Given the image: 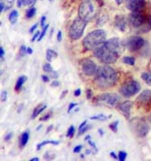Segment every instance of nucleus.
<instances>
[{
	"label": "nucleus",
	"instance_id": "nucleus-28",
	"mask_svg": "<svg viewBox=\"0 0 151 161\" xmlns=\"http://www.w3.org/2000/svg\"><path fill=\"white\" fill-rule=\"evenodd\" d=\"M42 31L40 32V37H38V39H37V41H40V40L43 38V36L45 35V32H47V28H49V25L47 24H45V26L44 27H42Z\"/></svg>",
	"mask_w": 151,
	"mask_h": 161
},
{
	"label": "nucleus",
	"instance_id": "nucleus-38",
	"mask_svg": "<svg viewBox=\"0 0 151 161\" xmlns=\"http://www.w3.org/2000/svg\"><path fill=\"white\" fill-rule=\"evenodd\" d=\"M11 137H12V133L11 132H9L7 135L5 136V137H4V141H6V142H8L9 140L11 139Z\"/></svg>",
	"mask_w": 151,
	"mask_h": 161
},
{
	"label": "nucleus",
	"instance_id": "nucleus-1",
	"mask_svg": "<svg viewBox=\"0 0 151 161\" xmlns=\"http://www.w3.org/2000/svg\"><path fill=\"white\" fill-rule=\"evenodd\" d=\"M118 81V74L110 65H101L98 67L95 75V84L99 89L106 90L116 85Z\"/></svg>",
	"mask_w": 151,
	"mask_h": 161
},
{
	"label": "nucleus",
	"instance_id": "nucleus-37",
	"mask_svg": "<svg viewBox=\"0 0 151 161\" xmlns=\"http://www.w3.org/2000/svg\"><path fill=\"white\" fill-rule=\"evenodd\" d=\"M88 142H89V144H90L91 146H92L94 148V151H95V152H98V149H97V147H96V144L94 143L92 140H88Z\"/></svg>",
	"mask_w": 151,
	"mask_h": 161
},
{
	"label": "nucleus",
	"instance_id": "nucleus-16",
	"mask_svg": "<svg viewBox=\"0 0 151 161\" xmlns=\"http://www.w3.org/2000/svg\"><path fill=\"white\" fill-rule=\"evenodd\" d=\"M115 23H116V26H117L121 31H124L125 30V28H126V20H125V18L123 16H121V15H118V16H116Z\"/></svg>",
	"mask_w": 151,
	"mask_h": 161
},
{
	"label": "nucleus",
	"instance_id": "nucleus-56",
	"mask_svg": "<svg viewBox=\"0 0 151 161\" xmlns=\"http://www.w3.org/2000/svg\"><path fill=\"white\" fill-rule=\"evenodd\" d=\"M115 1H116V3H117V4H122L123 2L125 1V0H115Z\"/></svg>",
	"mask_w": 151,
	"mask_h": 161
},
{
	"label": "nucleus",
	"instance_id": "nucleus-40",
	"mask_svg": "<svg viewBox=\"0 0 151 161\" xmlns=\"http://www.w3.org/2000/svg\"><path fill=\"white\" fill-rule=\"evenodd\" d=\"M45 20H47V17H45V16H42V19H40V26H42V27H44L45 25H44V24H45Z\"/></svg>",
	"mask_w": 151,
	"mask_h": 161
},
{
	"label": "nucleus",
	"instance_id": "nucleus-19",
	"mask_svg": "<svg viewBox=\"0 0 151 161\" xmlns=\"http://www.w3.org/2000/svg\"><path fill=\"white\" fill-rule=\"evenodd\" d=\"M58 58V53L54 49H47V62H52L54 60Z\"/></svg>",
	"mask_w": 151,
	"mask_h": 161
},
{
	"label": "nucleus",
	"instance_id": "nucleus-15",
	"mask_svg": "<svg viewBox=\"0 0 151 161\" xmlns=\"http://www.w3.org/2000/svg\"><path fill=\"white\" fill-rule=\"evenodd\" d=\"M137 101L142 104H148L151 102V90H145L140 94Z\"/></svg>",
	"mask_w": 151,
	"mask_h": 161
},
{
	"label": "nucleus",
	"instance_id": "nucleus-43",
	"mask_svg": "<svg viewBox=\"0 0 151 161\" xmlns=\"http://www.w3.org/2000/svg\"><path fill=\"white\" fill-rule=\"evenodd\" d=\"M0 58H1V60H3L4 58V49L2 46H0Z\"/></svg>",
	"mask_w": 151,
	"mask_h": 161
},
{
	"label": "nucleus",
	"instance_id": "nucleus-14",
	"mask_svg": "<svg viewBox=\"0 0 151 161\" xmlns=\"http://www.w3.org/2000/svg\"><path fill=\"white\" fill-rule=\"evenodd\" d=\"M148 131H149V126L145 123V122H140L138 126L136 127V132L140 137H145L147 135Z\"/></svg>",
	"mask_w": 151,
	"mask_h": 161
},
{
	"label": "nucleus",
	"instance_id": "nucleus-51",
	"mask_svg": "<svg viewBox=\"0 0 151 161\" xmlns=\"http://www.w3.org/2000/svg\"><path fill=\"white\" fill-rule=\"evenodd\" d=\"M74 94H75V96H76V97H79L80 95H81V90H80V89H77V90L75 91Z\"/></svg>",
	"mask_w": 151,
	"mask_h": 161
},
{
	"label": "nucleus",
	"instance_id": "nucleus-42",
	"mask_svg": "<svg viewBox=\"0 0 151 161\" xmlns=\"http://www.w3.org/2000/svg\"><path fill=\"white\" fill-rule=\"evenodd\" d=\"M87 123H88V121H87V120H85V121L83 122V123H82L81 125H80V127H79V131H80V130H82V129H83L84 127H86V126H87Z\"/></svg>",
	"mask_w": 151,
	"mask_h": 161
},
{
	"label": "nucleus",
	"instance_id": "nucleus-18",
	"mask_svg": "<svg viewBox=\"0 0 151 161\" xmlns=\"http://www.w3.org/2000/svg\"><path fill=\"white\" fill-rule=\"evenodd\" d=\"M45 109H47V105H45V104H42V105L37 106V107L34 109V111H33V113H32V116H31V118H32V119H34V118H36V116H38V115H40L42 112H43V111H44Z\"/></svg>",
	"mask_w": 151,
	"mask_h": 161
},
{
	"label": "nucleus",
	"instance_id": "nucleus-36",
	"mask_svg": "<svg viewBox=\"0 0 151 161\" xmlns=\"http://www.w3.org/2000/svg\"><path fill=\"white\" fill-rule=\"evenodd\" d=\"M37 26H38V23L33 24V25L30 27V29H29V33H33L34 31H35L36 29H37Z\"/></svg>",
	"mask_w": 151,
	"mask_h": 161
},
{
	"label": "nucleus",
	"instance_id": "nucleus-17",
	"mask_svg": "<svg viewBox=\"0 0 151 161\" xmlns=\"http://www.w3.org/2000/svg\"><path fill=\"white\" fill-rule=\"evenodd\" d=\"M28 139H29V132L28 131H25V132L21 134L19 139V145L21 148H23L25 145H26V143L28 142Z\"/></svg>",
	"mask_w": 151,
	"mask_h": 161
},
{
	"label": "nucleus",
	"instance_id": "nucleus-31",
	"mask_svg": "<svg viewBox=\"0 0 151 161\" xmlns=\"http://www.w3.org/2000/svg\"><path fill=\"white\" fill-rule=\"evenodd\" d=\"M146 28L144 29V32H146V31H148V30H150L151 29V15L149 17H148V20H147V22H146ZM145 24H144V25H145Z\"/></svg>",
	"mask_w": 151,
	"mask_h": 161
},
{
	"label": "nucleus",
	"instance_id": "nucleus-22",
	"mask_svg": "<svg viewBox=\"0 0 151 161\" xmlns=\"http://www.w3.org/2000/svg\"><path fill=\"white\" fill-rule=\"evenodd\" d=\"M47 144H52V145H59V141H54V140H47V141H43L42 143H40L36 146V150H40L42 146Z\"/></svg>",
	"mask_w": 151,
	"mask_h": 161
},
{
	"label": "nucleus",
	"instance_id": "nucleus-25",
	"mask_svg": "<svg viewBox=\"0 0 151 161\" xmlns=\"http://www.w3.org/2000/svg\"><path fill=\"white\" fill-rule=\"evenodd\" d=\"M123 62H124L126 65H134L135 63V58H132V56H124L123 58Z\"/></svg>",
	"mask_w": 151,
	"mask_h": 161
},
{
	"label": "nucleus",
	"instance_id": "nucleus-21",
	"mask_svg": "<svg viewBox=\"0 0 151 161\" xmlns=\"http://www.w3.org/2000/svg\"><path fill=\"white\" fill-rule=\"evenodd\" d=\"M17 19H18V12L16 10H12L10 12V15H9V21L12 24H15Z\"/></svg>",
	"mask_w": 151,
	"mask_h": 161
},
{
	"label": "nucleus",
	"instance_id": "nucleus-48",
	"mask_svg": "<svg viewBox=\"0 0 151 161\" xmlns=\"http://www.w3.org/2000/svg\"><path fill=\"white\" fill-rule=\"evenodd\" d=\"M50 116H52V114H50V113H49V114H47V116L42 117V119H40V121H47V119H49V118H50Z\"/></svg>",
	"mask_w": 151,
	"mask_h": 161
},
{
	"label": "nucleus",
	"instance_id": "nucleus-4",
	"mask_svg": "<svg viewBox=\"0 0 151 161\" xmlns=\"http://www.w3.org/2000/svg\"><path fill=\"white\" fill-rule=\"evenodd\" d=\"M86 20H84L83 18L78 17L73 21L72 25L70 27V31H68V35L72 40H78L83 36L84 30L87 26Z\"/></svg>",
	"mask_w": 151,
	"mask_h": 161
},
{
	"label": "nucleus",
	"instance_id": "nucleus-32",
	"mask_svg": "<svg viewBox=\"0 0 151 161\" xmlns=\"http://www.w3.org/2000/svg\"><path fill=\"white\" fill-rule=\"evenodd\" d=\"M118 124H119V122H118V121H115V122H114V123L110 124V128H111L112 130L114 131V132H117V127H118Z\"/></svg>",
	"mask_w": 151,
	"mask_h": 161
},
{
	"label": "nucleus",
	"instance_id": "nucleus-62",
	"mask_svg": "<svg viewBox=\"0 0 151 161\" xmlns=\"http://www.w3.org/2000/svg\"><path fill=\"white\" fill-rule=\"evenodd\" d=\"M49 1H54V0H49Z\"/></svg>",
	"mask_w": 151,
	"mask_h": 161
},
{
	"label": "nucleus",
	"instance_id": "nucleus-45",
	"mask_svg": "<svg viewBox=\"0 0 151 161\" xmlns=\"http://www.w3.org/2000/svg\"><path fill=\"white\" fill-rule=\"evenodd\" d=\"M50 76H52V79H56V78L59 77V75H58V72H56L52 71V72H50Z\"/></svg>",
	"mask_w": 151,
	"mask_h": 161
},
{
	"label": "nucleus",
	"instance_id": "nucleus-2",
	"mask_svg": "<svg viewBox=\"0 0 151 161\" xmlns=\"http://www.w3.org/2000/svg\"><path fill=\"white\" fill-rule=\"evenodd\" d=\"M106 42V32L102 29H96L89 33L83 40V45L88 51H95L96 49Z\"/></svg>",
	"mask_w": 151,
	"mask_h": 161
},
{
	"label": "nucleus",
	"instance_id": "nucleus-29",
	"mask_svg": "<svg viewBox=\"0 0 151 161\" xmlns=\"http://www.w3.org/2000/svg\"><path fill=\"white\" fill-rule=\"evenodd\" d=\"M126 157H127V153H126L125 151H120V152H119L118 159L120 161H124L126 159Z\"/></svg>",
	"mask_w": 151,
	"mask_h": 161
},
{
	"label": "nucleus",
	"instance_id": "nucleus-58",
	"mask_svg": "<svg viewBox=\"0 0 151 161\" xmlns=\"http://www.w3.org/2000/svg\"><path fill=\"white\" fill-rule=\"evenodd\" d=\"M38 160H40V158L38 157H34V158H31L30 159V161H38Z\"/></svg>",
	"mask_w": 151,
	"mask_h": 161
},
{
	"label": "nucleus",
	"instance_id": "nucleus-46",
	"mask_svg": "<svg viewBox=\"0 0 151 161\" xmlns=\"http://www.w3.org/2000/svg\"><path fill=\"white\" fill-rule=\"evenodd\" d=\"M61 38H63V33H61V31L59 30L58 32V36H56V39H58V41H61Z\"/></svg>",
	"mask_w": 151,
	"mask_h": 161
},
{
	"label": "nucleus",
	"instance_id": "nucleus-24",
	"mask_svg": "<svg viewBox=\"0 0 151 161\" xmlns=\"http://www.w3.org/2000/svg\"><path fill=\"white\" fill-rule=\"evenodd\" d=\"M36 13V8L32 6V7L28 8V10L26 11V18H32Z\"/></svg>",
	"mask_w": 151,
	"mask_h": 161
},
{
	"label": "nucleus",
	"instance_id": "nucleus-60",
	"mask_svg": "<svg viewBox=\"0 0 151 161\" xmlns=\"http://www.w3.org/2000/svg\"><path fill=\"white\" fill-rule=\"evenodd\" d=\"M99 133H100L101 135H103V134H104V132H103V130H101V129H99Z\"/></svg>",
	"mask_w": 151,
	"mask_h": 161
},
{
	"label": "nucleus",
	"instance_id": "nucleus-7",
	"mask_svg": "<svg viewBox=\"0 0 151 161\" xmlns=\"http://www.w3.org/2000/svg\"><path fill=\"white\" fill-rule=\"evenodd\" d=\"M98 100L107 105H110L111 107H116L120 102V96L115 93H107V94H103L99 96Z\"/></svg>",
	"mask_w": 151,
	"mask_h": 161
},
{
	"label": "nucleus",
	"instance_id": "nucleus-49",
	"mask_svg": "<svg viewBox=\"0 0 151 161\" xmlns=\"http://www.w3.org/2000/svg\"><path fill=\"white\" fill-rule=\"evenodd\" d=\"M4 8H5V5H4L3 1H1V2H0V11H1V12H3ZM5 9H6V8H5Z\"/></svg>",
	"mask_w": 151,
	"mask_h": 161
},
{
	"label": "nucleus",
	"instance_id": "nucleus-35",
	"mask_svg": "<svg viewBox=\"0 0 151 161\" xmlns=\"http://www.w3.org/2000/svg\"><path fill=\"white\" fill-rule=\"evenodd\" d=\"M40 31H36L35 33L33 34V36H32V38H31V41H35V39H38V37H40Z\"/></svg>",
	"mask_w": 151,
	"mask_h": 161
},
{
	"label": "nucleus",
	"instance_id": "nucleus-3",
	"mask_svg": "<svg viewBox=\"0 0 151 161\" xmlns=\"http://www.w3.org/2000/svg\"><path fill=\"white\" fill-rule=\"evenodd\" d=\"M94 51V56L100 60V62L106 63V65H110V63H114L119 58L118 51H115L114 49H110L107 46L106 44H103L100 45L98 49H96Z\"/></svg>",
	"mask_w": 151,
	"mask_h": 161
},
{
	"label": "nucleus",
	"instance_id": "nucleus-5",
	"mask_svg": "<svg viewBox=\"0 0 151 161\" xmlns=\"http://www.w3.org/2000/svg\"><path fill=\"white\" fill-rule=\"evenodd\" d=\"M96 7L93 0H84L79 6V17L89 21L95 16Z\"/></svg>",
	"mask_w": 151,
	"mask_h": 161
},
{
	"label": "nucleus",
	"instance_id": "nucleus-10",
	"mask_svg": "<svg viewBox=\"0 0 151 161\" xmlns=\"http://www.w3.org/2000/svg\"><path fill=\"white\" fill-rule=\"evenodd\" d=\"M145 44V40L140 36H132L126 41V46L131 51H136L140 49Z\"/></svg>",
	"mask_w": 151,
	"mask_h": 161
},
{
	"label": "nucleus",
	"instance_id": "nucleus-20",
	"mask_svg": "<svg viewBox=\"0 0 151 161\" xmlns=\"http://www.w3.org/2000/svg\"><path fill=\"white\" fill-rule=\"evenodd\" d=\"M25 82H26V77L25 76H21L20 78H18V80L16 81V85H15V90H16L17 92L21 89Z\"/></svg>",
	"mask_w": 151,
	"mask_h": 161
},
{
	"label": "nucleus",
	"instance_id": "nucleus-30",
	"mask_svg": "<svg viewBox=\"0 0 151 161\" xmlns=\"http://www.w3.org/2000/svg\"><path fill=\"white\" fill-rule=\"evenodd\" d=\"M75 134V127L74 126H71L68 130V133H67V136L68 138H72L73 136Z\"/></svg>",
	"mask_w": 151,
	"mask_h": 161
},
{
	"label": "nucleus",
	"instance_id": "nucleus-34",
	"mask_svg": "<svg viewBox=\"0 0 151 161\" xmlns=\"http://www.w3.org/2000/svg\"><path fill=\"white\" fill-rule=\"evenodd\" d=\"M26 49L27 47H25L24 45H21V46H20V56H23L25 53H26Z\"/></svg>",
	"mask_w": 151,
	"mask_h": 161
},
{
	"label": "nucleus",
	"instance_id": "nucleus-6",
	"mask_svg": "<svg viewBox=\"0 0 151 161\" xmlns=\"http://www.w3.org/2000/svg\"><path fill=\"white\" fill-rule=\"evenodd\" d=\"M140 91V85L136 81H129L120 88V93L124 97H132Z\"/></svg>",
	"mask_w": 151,
	"mask_h": 161
},
{
	"label": "nucleus",
	"instance_id": "nucleus-27",
	"mask_svg": "<svg viewBox=\"0 0 151 161\" xmlns=\"http://www.w3.org/2000/svg\"><path fill=\"white\" fill-rule=\"evenodd\" d=\"M109 117H107V116H105V115L101 114V115H97V116H92V117H91V119H92V120H100V121H106V120L108 119Z\"/></svg>",
	"mask_w": 151,
	"mask_h": 161
},
{
	"label": "nucleus",
	"instance_id": "nucleus-50",
	"mask_svg": "<svg viewBox=\"0 0 151 161\" xmlns=\"http://www.w3.org/2000/svg\"><path fill=\"white\" fill-rule=\"evenodd\" d=\"M87 97H88V99L92 98V91L91 90H87Z\"/></svg>",
	"mask_w": 151,
	"mask_h": 161
},
{
	"label": "nucleus",
	"instance_id": "nucleus-44",
	"mask_svg": "<svg viewBox=\"0 0 151 161\" xmlns=\"http://www.w3.org/2000/svg\"><path fill=\"white\" fill-rule=\"evenodd\" d=\"M34 1H35V0H34ZM34 1H31V0H23V5H30Z\"/></svg>",
	"mask_w": 151,
	"mask_h": 161
},
{
	"label": "nucleus",
	"instance_id": "nucleus-41",
	"mask_svg": "<svg viewBox=\"0 0 151 161\" xmlns=\"http://www.w3.org/2000/svg\"><path fill=\"white\" fill-rule=\"evenodd\" d=\"M76 106H77V104H76V103H71V104H70V106H68V112H71V111H72V109H73V108H75Z\"/></svg>",
	"mask_w": 151,
	"mask_h": 161
},
{
	"label": "nucleus",
	"instance_id": "nucleus-13",
	"mask_svg": "<svg viewBox=\"0 0 151 161\" xmlns=\"http://www.w3.org/2000/svg\"><path fill=\"white\" fill-rule=\"evenodd\" d=\"M131 107H132V102L130 101H126L124 103L120 104L119 105V110L120 112L123 114V116L127 119L130 118V110H131Z\"/></svg>",
	"mask_w": 151,
	"mask_h": 161
},
{
	"label": "nucleus",
	"instance_id": "nucleus-23",
	"mask_svg": "<svg viewBox=\"0 0 151 161\" xmlns=\"http://www.w3.org/2000/svg\"><path fill=\"white\" fill-rule=\"evenodd\" d=\"M142 79L144 81H145V83L147 84V85L151 86V71L147 72H144V74H142Z\"/></svg>",
	"mask_w": 151,
	"mask_h": 161
},
{
	"label": "nucleus",
	"instance_id": "nucleus-11",
	"mask_svg": "<svg viewBox=\"0 0 151 161\" xmlns=\"http://www.w3.org/2000/svg\"><path fill=\"white\" fill-rule=\"evenodd\" d=\"M146 6L145 0H128L127 8L132 12H141Z\"/></svg>",
	"mask_w": 151,
	"mask_h": 161
},
{
	"label": "nucleus",
	"instance_id": "nucleus-61",
	"mask_svg": "<svg viewBox=\"0 0 151 161\" xmlns=\"http://www.w3.org/2000/svg\"><path fill=\"white\" fill-rule=\"evenodd\" d=\"M87 154H91V151L90 150H87Z\"/></svg>",
	"mask_w": 151,
	"mask_h": 161
},
{
	"label": "nucleus",
	"instance_id": "nucleus-53",
	"mask_svg": "<svg viewBox=\"0 0 151 161\" xmlns=\"http://www.w3.org/2000/svg\"><path fill=\"white\" fill-rule=\"evenodd\" d=\"M23 5V0H17V6L18 7H21Z\"/></svg>",
	"mask_w": 151,
	"mask_h": 161
},
{
	"label": "nucleus",
	"instance_id": "nucleus-12",
	"mask_svg": "<svg viewBox=\"0 0 151 161\" xmlns=\"http://www.w3.org/2000/svg\"><path fill=\"white\" fill-rule=\"evenodd\" d=\"M106 45L109 46L110 49H114L115 51H118L120 53L121 49H122V44H121V41L118 37H113V38H110L109 40H106Z\"/></svg>",
	"mask_w": 151,
	"mask_h": 161
},
{
	"label": "nucleus",
	"instance_id": "nucleus-54",
	"mask_svg": "<svg viewBox=\"0 0 151 161\" xmlns=\"http://www.w3.org/2000/svg\"><path fill=\"white\" fill-rule=\"evenodd\" d=\"M26 53H28V54H31V53H33L32 49H31V47H27V49H26Z\"/></svg>",
	"mask_w": 151,
	"mask_h": 161
},
{
	"label": "nucleus",
	"instance_id": "nucleus-47",
	"mask_svg": "<svg viewBox=\"0 0 151 161\" xmlns=\"http://www.w3.org/2000/svg\"><path fill=\"white\" fill-rule=\"evenodd\" d=\"M42 81L44 82V83H47V82L49 81V78L47 76H45V75H43V76H42Z\"/></svg>",
	"mask_w": 151,
	"mask_h": 161
},
{
	"label": "nucleus",
	"instance_id": "nucleus-52",
	"mask_svg": "<svg viewBox=\"0 0 151 161\" xmlns=\"http://www.w3.org/2000/svg\"><path fill=\"white\" fill-rule=\"evenodd\" d=\"M58 86H59V83L58 81H54L52 83V87H58Z\"/></svg>",
	"mask_w": 151,
	"mask_h": 161
},
{
	"label": "nucleus",
	"instance_id": "nucleus-9",
	"mask_svg": "<svg viewBox=\"0 0 151 161\" xmlns=\"http://www.w3.org/2000/svg\"><path fill=\"white\" fill-rule=\"evenodd\" d=\"M81 65H82V71L85 75L87 76H94L96 75L97 72V70H98V67L93 60H89V58H85V60H82L81 63Z\"/></svg>",
	"mask_w": 151,
	"mask_h": 161
},
{
	"label": "nucleus",
	"instance_id": "nucleus-39",
	"mask_svg": "<svg viewBox=\"0 0 151 161\" xmlns=\"http://www.w3.org/2000/svg\"><path fill=\"white\" fill-rule=\"evenodd\" d=\"M82 145H79V146H77V147H75L74 148V153H80V151L82 150Z\"/></svg>",
	"mask_w": 151,
	"mask_h": 161
},
{
	"label": "nucleus",
	"instance_id": "nucleus-57",
	"mask_svg": "<svg viewBox=\"0 0 151 161\" xmlns=\"http://www.w3.org/2000/svg\"><path fill=\"white\" fill-rule=\"evenodd\" d=\"M52 128H54V126H52V125H50V126L49 127V128H47V133H49V131H50V130H52Z\"/></svg>",
	"mask_w": 151,
	"mask_h": 161
},
{
	"label": "nucleus",
	"instance_id": "nucleus-8",
	"mask_svg": "<svg viewBox=\"0 0 151 161\" xmlns=\"http://www.w3.org/2000/svg\"><path fill=\"white\" fill-rule=\"evenodd\" d=\"M148 18L142 12H132L129 16V22L133 27L143 26L147 22Z\"/></svg>",
	"mask_w": 151,
	"mask_h": 161
},
{
	"label": "nucleus",
	"instance_id": "nucleus-59",
	"mask_svg": "<svg viewBox=\"0 0 151 161\" xmlns=\"http://www.w3.org/2000/svg\"><path fill=\"white\" fill-rule=\"evenodd\" d=\"M88 140H90V136H87V137H85V141H88Z\"/></svg>",
	"mask_w": 151,
	"mask_h": 161
},
{
	"label": "nucleus",
	"instance_id": "nucleus-26",
	"mask_svg": "<svg viewBox=\"0 0 151 161\" xmlns=\"http://www.w3.org/2000/svg\"><path fill=\"white\" fill-rule=\"evenodd\" d=\"M42 69H43V71H44V72H52L54 70H52V65L49 63H45L44 65H43V67H42Z\"/></svg>",
	"mask_w": 151,
	"mask_h": 161
},
{
	"label": "nucleus",
	"instance_id": "nucleus-33",
	"mask_svg": "<svg viewBox=\"0 0 151 161\" xmlns=\"http://www.w3.org/2000/svg\"><path fill=\"white\" fill-rule=\"evenodd\" d=\"M7 100V91H2L1 93V101L5 102Z\"/></svg>",
	"mask_w": 151,
	"mask_h": 161
},
{
	"label": "nucleus",
	"instance_id": "nucleus-55",
	"mask_svg": "<svg viewBox=\"0 0 151 161\" xmlns=\"http://www.w3.org/2000/svg\"><path fill=\"white\" fill-rule=\"evenodd\" d=\"M111 156H112V157L114 158V159H118V156L116 155V154L114 153V152H111Z\"/></svg>",
	"mask_w": 151,
	"mask_h": 161
}]
</instances>
